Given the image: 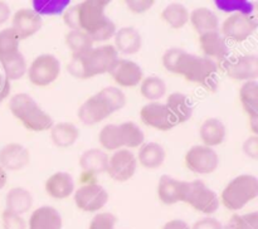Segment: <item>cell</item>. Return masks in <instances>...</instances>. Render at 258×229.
I'll return each instance as SVG.
<instances>
[{
  "instance_id": "e575fe53",
  "label": "cell",
  "mask_w": 258,
  "mask_h": 229,
  "mask_svg": "<svg viewBox=\"0 0 258 229\" xmlns=\"http://www.w3.org/2000/svg\"><path fill=\"white\" fill-rule=\"evenodd\" d=\"M239 101L248 116L258 115V82L248 81L243 82L239 88Z\"/></svg>"
},
{
  "instance_id": "b9f144b4",
  "label": "cell",
  "mask_w": 258,
  "mask_h": 229,
  "mask_svg": "<svg viewBox=\"0 0 258 229\" xmlns=\"http://www.w3.org/2000/svg\"><path fill=\"white\" fill-rule=\"evenodd\" d=\"M116 25L110 18L105 20L100 27L96 28L92 33H91V38H92L93 43H103V42H107V40L112 39L113 35L116 33Z\"/></svg>"
},
{
  "instance_id": "ee69618b",
  "label": "cell",
  "mask_w": 258,
  "mask_h": 229,
  "mask_svg": "<svg viewBox=\"0 0 258 229\" xmlns=\"http://www.w3.org/2000/svg\"><path fill=\"white\" fill-rule=\"evenodd\" d=\"M116 216L110 211H102L97 213L90 221L88 229H115L116 226Z\"/></svg>"
},
{
  "instance_id": "83f0119b",
  "label": "cell",
  "mask_w": 258,
  "mask_h": 229,
  "mask_svg": "<svg viewBox=\"0 0 258 229\" xmlns=\"http://www.w3.org/2000/svg\"><path fill=\"white\" fill-rule=\"evenodd\" d=\"M184 181L170 175H163L158 183V196L165 205H174L181 201Z\"/></svg>"
},
{
  "instance_id": "4316f807",
  "label": "cell",
  "mask_w": 258,
  "mask_h": 229,
  "mask_svg": "<svg viewBox=\"0 0 258 229\" xmlns=\"http://www.w3.org/2000/svg\"><path fill=\"white\" fill-rule=\"evenodd\" d=\"M50 140L57 147L68 148L75 145L80 138V130L72 122L53 123L49 128Z\"/></svg>"
},
{
  "instance_id": "9f6ffc18",
  "label": "cell",
  "mask_w": 258,
  "mask_h": 229,
  "mask_svg": "<svg viewBox=\"0 0 258 229\" xmlns=\"http://www.w3.org/2000/svg\"><path fill=\"white\" fill-rule=\"evenodd\" d=\"M7 181H8L7 171H5L4 169H3L2 166H0V190H2V189L4 188L5 184H7Z\"/></svg>"
},
{
  "instance_id": "ba28073f",
  "label": "cell",
  "mask_w": 258,
  "mask_h": 229,
  "mask_svg": "<svg viewBox=\"0 0 258 229\" xmlns=\"http://www.w3.org/2000/svg\"><path fill=\"white\" fill-rule=\"evenodd\" d=\"M184 164L194 174L207 175L218 169L219 156L214 148L204 145H194L185 152Z\"/></svg>"
},
{
  "instance_id": "f6af8a7d",
  "label": "cell",
  "mask_w": 258,
  "mask_h": 229,
  "mask_svg": "<svg viewBox=\"0 0 258 229\" xmlns=\"http://www.w3.org/2000/svg\"><path fill=\"white\" fill-rule=\"evenodd\" d=\"M183 53L184 50L180 48H170V49L165 50V53L163 54V59H161L164 68L168 72L176 74V68H178L179 60H180Z\"/></svg>"
},
{
  "instance_id": "5b68a950",
  "label": "cell",
  "mask_w": 258,
  "mask_h": 229,
  "mask_svg": "<svg viewBox=\"0 0 258 229\" xmlns=\"http://www.w3.org/2000/svg\"><path fill=\"white\" fill-rule=\"evenodd\" d=\"M28 78L37 87H47L58 80L60 74V62L55 55L39 54L28 65Z\"/></svg>"
},
{
  "instance_id": "f5cc1de1",
  "label": "cell",
  "mask_w": 258,
  "mask_h": 229,
  "mask_svg": "<svg viewBox=\"0 0 258 229\" xmlns=\"http://www.w3.org/2000/svg\"><path fill=\"white\" fill-rule=\"evenodd\" d=\"M9 93H10V82L4 77V75L0 74V103H2L8 96H9Z\"/></svg>"
},
{
  "instance_id": "60d3db41",
  "label": "cell",
  "mask_w": 258,
  "mask_h": 229,
  "mask_svg": "<svg viewBox=\"0 0 258 229\" xmlns=\"http://www.w3.org/2000/svg\"><path fill=\"white\" fill-rule=\"evenodd\" d=\"M223 229H258V213L233 214Z\"/></svg>"
},
{
  "instance_id": "9a60e30c",
  "label": "cell",
  "mask_w": 258,
  "mask_h": 229,
  "mask_svg": "<svg viewBox=\"0 0 258 229\" xmlns=\"http://www.w3.org/2000/svg\"><path fill=\"white\" fill-rule=\"evenodd\" d=\"M43 19L33 9L22 8L17 10L12 17V28L19 35L20 40L33 37L40 30Z\"/></svg>"
},
{
  "instance_id": "1f68e13d",
  "label": "cell",
  "mask_w": 258,
  "mask_h": 229,
  "mask_svg": "<svg viewBox=\"0 0 258 229\" xmlns=\"http://www.w3.org/2000/svg\"><path fill=\"white\" fill-rule=\"evenodd\" d=\"M168 87L163 78L155 74L144 77L140 82V93L145 100L150 102H159V100L166 96Z\"/></svg>"
},
{
  "instance_id": "d590c367",
  "label": "cell",
  "mask_w": 258,
  "mask_h": 229,
  "mask_svg": "<svg viewBox=\"0 0 258 229\" xmlns=\"http://www.w3.org/2000/svg\"><path fill=\"white\" fill-rule=\"evenodd\" d=\"M121 132V138H122L123 148H135L140 147L145 140L144 131L141 130L138 123L133 121H126L118 125Z\"/></svg>"
},
{
  "instance_id": "d6a6232c",
  "label": "cell",
  "mask_w": 258,
  "mask_h": 229,
  "mask_svg": "<svg viewBox=\"0 0 258 229\" xmlns=\"http://www.w3.org/2000/svg\"><path fill=\"white\" fill-rule=\"evenodd\" d=\"M66 45L70 48L72 54L75 55H83L93 48V40L88 33L83 32V30H70L66 33L64 37Z\"/></svg>"
},
{
  "instance_id": "f546056e",
  "label": "cell",
  "mask_w": 258,
  "mask_h": 229,
  "mask_svg": "<svg viewBox=\"0 0 258 229\" xmlns=\"http://www.w3.org/2000/svg\"><path fill=\"white\" fill-rule=\"evenodd\" d=\"M188 8L181 3H170L161 10V19L171 29H181L189 23Z\"/></svg>"
},
{
  "instance_id": "e0dca14e",
  "label": "cell",
  "mask_w": 258,
  "mask_h": 229,
  "mask_svg": "<svg viewBox=\"0 0 258 229\" xmlns=\"http://www.w3.org/2000/svg\"><path fill=\"white\" fill-rule=\"evenodd\" d=\"M199 45H201L204 57L208 58V59H218L223 62L224 59L228 58V44H227V40L224 39L223 35L219 33V30L199 35Z\"/></svg>"
},
{
  "instance_id": "7402d4cb",
  "label": "cell",
  "mask_w": 258,
  "mask_h": 229,
  "mask_svg": "<svg viewBox=\"0 0 258 229\" xmlns=\"http://www.w3.org/2000/svg\"><path fill=\"white\" fill-rule=\"evenodd\" d=\"M165 106L168 108L169 113L171 115V117H173L175 125L186 122L193 116V103H191L190 98L188 96L181 92L170 93Z\"/></svg>"
},
{
  "instance_id": "f907efd6",
  "label": "cell",
  "mask_w": 258,
  "mask_h": 229,
  "mask_svg": "<svg viewBox=\"0 0 258 229\" xmlns=\"http://www.w3.org/2000/svg\"><path fill=\"white\" fill-rule=\"evenodd\" d=\"M244 155L248 158L257 160L258 159V136L251 135L248 138H246L242 145Z\"/></svg>"
},
{
  "instance_id": "7c38bea8",
  "label": "cell",
  "mask_w": 258,
  "mask_h": 229,
  "mask_svg": "<svg viewBox=\"0 0 258 229\" xmlns=\"http://www.w3.org/2000/svg\"><path fill=\"white\" fill-rule=\"evenodd\" d=\"M108 7L107 0H86L77 5L78 23L80 29L83 32L91 33L100 27L106 19V8Z\"/></svg>"
},
{
  "instance_id": "44dd1931",
  "label": "cell",
  "mask_w": 258,
  "mask_h": 229,
  "mask_svg": "<svg viewBox=\"0 0 258 229\" xmlns=\"http://www.w3.org/2000/svg\"><path fill=\"white\" fill-rule=\"evenodd\" d=\"M63 220L59 211L49 205L35 209L28 220V229H62Z\"/></svg>"
},
{
  "instance_id": "8992f818",
  "label": "cell",
  "mask_w": 258,
  "mask_h": 229,
  "mask_svg": "<svg viewBox=\"0 0 258 229\" xmlns=\"http://www.w3.org/2000/svg\"><path fill=\"white\" fill-rule=\"evenodd\" d=\"M117 59L118 53L112 44L93 47L82 55L83 67H85L87 78L108 73Z\"/></svg>"
},
{
  "instance_id": "277c9868",
  "label": "cell",
  "mask_w": 258,
  "mask_h": 229,
  "mask_svg": "<svg viewBox=\"0 0 258 229\" xmlns=\"http://www.w3.org/2000/svg\"><path fill=\"white\" fill-rule=\"evenodd\" d=\"M181 201L206 215L214 214L221 205L218 194L202 180L184 181Z\"/></svg>"
},
{
  "instance_id": "11a10c76",
  "label": "cell",
  "mask_w": 258,
  "mask_h": 229,
  "mask_svg": "<svg viewBox=\"0 0 258 229\" xmlns=\"http://www.w3.org/2000/svg\"><path fill=\"white\" fill-rule=\"evenodd\" d=\"M248 126L252 135L258 136V115L248 116Z\"/></svg>"
},
{
  "instance_id": "ac0fdd59",
  "label": "cell",
  "mask_w": 258,
  "mask_h": 229,
  "mask_svg": "<svg viewBox=\"0 0 258 229\" xmlns=\"http://www.w3.org/2000/svg\"><path fill=\"white\" fill-rule=\"evenodd\" d=\"M44 188L50 198L63 200L73 195L76 190V184L70 173L57 171L45 180Z\"/></svg>"
},
{
  "instance_id": "f35d334b",
  "label": "cell",
  "mask_w": 258,
  "mask_h": 229,
  "mask_svg": "<svg viewBox=\"0 0 258 229\" xmlns=\"http://www.w3.org/2000/svg\"><path fill=\"white\" fill-rule=\"evenodd\" d=\"M20 38L12 27L0 30V58L19 52Z\"/></svg>"
},
{
  "instance_id": "d6986e66",
  "label": "cell",
  "mask_w": 258,
  "mask_h": 229,
  "mask_svg": "<svg viewBox=\"0 0 258 229\" xmlns=\"http://www.w3.org/2000/svg\"><path fill=\"white\" fill-rule=\"evenodd\" d=\"M113 47L117 53L125 55H133L140 52L143 47V37L141 33L134 27H122L116 30L113 35Z\"/></svg>"
},
{
  "instance_id": "cb8c5ba5",
  "label": "cell",
  "mask_w": 258,
  "mask_h": 229,
  "mask_svg": "<svg viewBox=\"0 0 258 229\" xmlns=\"http://www.w3.org/2000/svg\"><path fill=\"white\" fill-rule=\"evenodd\" d=\"M108 158L105 150L102 148H88L83 151L80 156V166L83 173L87 175H97L107 171Z\"/></svg>"
},
{
  "instance_id": "6da1fadb",
  "label": "cell",
  "mask_w": 258,
  "mask_h": 229,
  "mask_svg": "<svg viewBox=\"0 0 258 229\" xmlns=\"http://www.w3.org/2000/svg\"><path fill=\"white\" fill-rule=\"evenodd\" d=\"M176 74L181 75L189 82L202 86L209 92H216L219 87L218 68L214 60L186 53L185 50L179 60Z\"/></svg>"
},
{
  "instance_id": "52a82bcc",
  "label": "cell",
  "mask_w": 258,
  "mask_h": 229,
  "mask_svg": "<svg viewBox=\"0 0 258 229\" xmlns=\"http://www.w3.org/2000/svg\"><path fill=\"white\" fill-rule=\"evenodd\" d=\"M257 30V19L254 15L231 14L219 25V33L224 39L242 43L248 39Z\"/></svg>"
},
{
  "instance_id": "816d5d0a",
  "label": "cell",
  "mask_w": 258,
  "mask_h": 229,
  "mask_svg": "<svg viewBox=\"0 0 258 229\" xmlns=\"http://www.w3.org/2000/svg\"><path fill=\"white\" fill-rule=\"evenodd\" d=\"M161 229H190V225L181 219H171L166 221Z\"/></svg>"
},
{
  "instance_id": "d4e9b609",
  "label": "cell",
  "mask_w": 258,
  "mask_h": 229,
  "mask_svg": "<svg viewBox=\"0 0 258 229\" xmlns=\"http://www.w3.org/2000/svg\"><path fill=\"white\" fill-rule=\"evenodd\" d=\"M189 23L199 35L219 30L218 17L216 13L206 7H199L191 10L189 14Z\"/></svg>"
},
{
  "instance_id": "ab89813d",
  "label": "cell",
  "mask_w": 258,
  "mask_h": 229,
  "mask_svg": "<svg viewBox=\"0 0 258 229\" xmlns=\"http://www.w3.org/2000/svg\"><path fill=\"white\" fill-rule=\"evenodd\" d=\"M214 4L219 10L229 14L252 15L254 8L253 3L248 0H216Z\"/></svg>"
},
{
  "instance_id": "74e56055",
  "label": "cell",
  "mask_w": 258,
  "mask_h": 229,
  "mask_svg": "<svg viewBox=\"0 0 258 229\" xmlns=\"http://www.w3.org/2000/svg\"><path fill=\"white\" fill-rule=\"evenodd\" d=\"M70 4L71 3L68 0H34L32 3V9L40 17L43 15L53 17V15L63 14V12L70 7Z\"/></svg>"
},
{
  "instance_id": "7bdbcfd3",
  "label": "cell",
  "mask_w": 258,
  "mask_h": 229,
  "mask_svg": "<svg viewBox=\"0 0 258 229\" xmlns=\"http://www.w3.org/2000/svg\"><path fill=\"white\" fill-rule=\"evenodd\" d=\"M3 229H28V221L24 216L4 209L2 213Z\"/></svg>"
},
{
  "instance_id": "484cf974",
  "label": "cell",
  "mask_w": 258,
  "mask_h": 229,
  "mask_svg": "<svg viewBox=\"0 0 258 229\" xmlns=\"http://www.w3.org/2000/svg\"><path fill=\"white\" fill-rule=\"evenodd\" d=\"M166 159V151L163 145L158 142H144L140 146L138 152V164H140L143 168L149 169V170H154V169H159Z\"/></svg>"
},
{
  "instance_id": "bcb514c9",
  "label": "cell",
  "mask_w": 258,
  "mask_h": 229,
  "mask_svg": "<svg viewBox=\"0 0 258 229\" xmlns=\"http://www.w3.org/2000/svg\"><path fill=\"white\" fill-rule=\"evenodd\" d=\"M67 70L73 78H77V80H87V74H86L85 67H83L82 55L72 54V58L68 62Z\"/></svg>"
},
{
  "instance_id": "4dcf8cb0",
  "label": "cell",
  "mask_w": 258,
  "mask_h": 229,
  "mask_svg": "<svg viewBox=\"0 0 258 229\" xmlns=\"http://www.w3.org/2000/svg\"><path fill=\"white\" fill-rule=\"evenodd\" d=\"M0 64L4 70V77L8 81H17L24 77L27 74L28 65L24 55L22 52H17L14 54L7 55L4 58H0Z\"/></svg>"
},
{
  "instance_id": "ffe728a7",
  "label": "cell",
  "mask_w": 258,
  "mask_h": 229,
  "mask_svg": "<svg viewBox=\"0 0 258 229\" xmlns=\"http://www.w3.org/2000/svg\"><path fill=\"white\" fill-rule=\"evenodd\" d=\"M108 116H110V112L97 95L88 97L78 108V118L83 125H97L106 120Z\"/></svg>"
},
{
  "instance_id": "8fae6325",
  "label": "cell",
  "mask_w": 258,
  "mask_h": 229,
  "mask_svg": "<svg viewBox=\"0 0 258 229\" xmlns=\"http://www.w3.org/2000/svg\"><path fill=\"white\" fill-rule=\"evenodd\" d=\"M136 169H138L136 156L127 148H120L117 151H113L112 155L108 158L106 173L112 180L125 183L135 175Z\"/></svg>"
},
{
  "instance_id": "7dc6e473",
  "label": "cell",
  "mask_w": 258,
  "mask_h": 229,
  "mask_svg": "<svg viewBox=\"0 0 258 229\" xmlns=\"http://www.w3.org/2000/svg\"><path fill=\"white\" fill-rule=\"evenodd\" d=\"M125 4L134 14H144L155 5V0H126Z\"/></svg>"
},
{
  "instance_id": "db71d44e",
  "label": "cell",
  "mask_w": 258,
  "mask_h": 229,
  "mask_svg": "<svg viewBox=\"0 0 258 229\" xmlns=\"http://www.w3.org/2000/svg\"><path fill=\"white\" fill-rule=\"evenodd\" d=\"M10 15H12V12H10L9 5L5 2H0V25L9 20Z\"/></svg>"
},
{
  "instance_id": "7a4b0ae2",
  "label": "cell",
  "mask_w": 258,
  "mask_h": 229,
  "mask_svg": "<svg viewBox=\"0 0 258 229\" xmlns=\"http://www.w3.org/2000/svg\"><path fill=\"white\" fill-rule=\"evenodd\" d=\"M9 110L27 130L33 132L49 131L54 121L28 93H17L9 100Z\"/></svg>"
},
{
  "instance_id": "30bf717a",
  "label": "cell",
  "mask_w": 258,
  "mask_h": 229,
  "mask_svg": "<svg viewBox=\"0 0 258 229\" xmlns=\"http://www.w3.org/2000/svg\"><path fill=\"white\" fill-rule=\"evenodd\" d=\"M222 69L234 81H257L258 58L256 54H244L241 57L227 58L222 62Z\"/></svg>"
},
{
  "instance_id": "f1b7e54d",
  "label": "cell",
  "mask_w": 258,
  "mask_h": 229,
  "mask_svg": "<svg viewBox=\"0 0 258 229\" xmlns=\"http://www.w3.org/2000/svg\"><path fill=\"white\" fill-rule=\"evenodd\" d=\"M33 206V195L28 189L14 186L5 196V209L19 215L28 213Z\"/></svg>"
},
{
  "instance_id": "603a6c76",
  "label": "cell",
  "mask_w": 258,
  "mask_h": 229,
  "mask_svg": "<svg viewBox=\"0 0 258 229\" xmlns=\"http://www.w3.org/2000/svg\"><path fill=\"white\" fill-rule=\"evenodd\" d=\"M199 136L203 142L202 145L213 148L214 146L221 145L226 140V125L217 117L206 118L199 128Z\"/></svg>"
},
{
  "instance_id": "681fc988",
  "label": "cell",
  "mask_w": 258,
  "mask_h": 229,
  "mask_svg": "<svg viewBox=\"0 0 258 229\" xmlns=\"http://www.w3.org/2000/svg\"><path fill=\"white\" fill-rule=\"evenodd\" d=\"M190 229H223V224L213 216H204L190 225Z\"/></svg>"
},
{
  "instance_id": "8d00e7d4",
  "label": "cell",
  "mask_w": 258,
  "mask_h": 229,
  "mask_svg": "<svg viewBox=\"0 0 258 229\" xmlns=\"http://www.w3.org/2000/svg\"><path fill=\"white\" fill-rule=\"evenodd\" d=\"M98 142L102 146V150L105 151H117L123 148L122 138L118 125L115 123H108L101 128L98 133Z\"/></svg>"
},
{
  "instance_id": "c3c4849f",
  "label": "cell",
  "mask_w": 258,
  "mask_h": 229,
  "mask_svg": "<svg viewBox=\"0 0 258 229\" xmlns=\"http://www.w3.org/2000/svg\"><path fill=\"white\" fill-rule=\"evenodd\" d=\"M63 22L70 28V30L80 29V23H78V9L77 5H70L62 14Z\"/></svg>"
},
{
  "instance_id": "4fadbf2b",
  "label": "cell",
  "mask_w": 258,
  "mask_h": 229,
  "mask_svg": "<svg viewBox=\"0 0 258 229\" xmlns=\"http://www.w3.org/2000/svg\"><path fill=\"white\" fill-rule=\"evenodd\" d=\"M108 73L116 85L126 88H133L140 85L144 78V72L140 65L134 60L125 58H118Z\"/></svg>"
},
{
  "instance_id": "836d02e7",
  "label": "cell",
  "mask_w": 258,
  "mask_h": 229,
  "mask_svg": "<svg viewBox=\"0 0 258 229\" xmlns=\"http://www.w3.org/2000/svg\"><path fill=\"white\" fill-rule=\"evenodd\" d=\"M96 95L100 97V100L102 101L103 105L106 106L107 111L110 112V115L117 112L121 108L125 107L126 105V96L122 92V90L115 86H108V87L102 88L100 92H97Z\"/></svg>"
},
{
  "instance_id": "5bb4252c",
  "label": "cell",
  "mask_w": 258,
  "mask_h": 229,
  "mask_svg": "<svg viewBox=\"0 0 258 229\" xmlns=\"http://www.w3.org/2000/svg\"><path fill=\"white\" fill-rule=\"evenodd\" d=\"M140 118L146 126L159 131H169L176 126L166 106L160 102H149L143 106Z\"/></svg>"
},
{
  "instance_id": "3957f363",
  "label": "cell",
  "mask_w": 258,
  "mask_h": 229,
  "mask_svg": "<svg viewBox=\"0 0 258 229\" xmlns=\"http://www.w3.org/2000/svg\"><path fill=\"white\" fill-rule=\"evenodd\" d=\"M258 196V180L256 176L242 174L232 179L222 190L219 201L226 209L238 211Z\"/></svg>"
},
{
  "instance_id": "9c48e42d",
  "label": "cell",
  "mask_w": 258,
  "mask_h": 229,
  "mask_svg": "<svg viewBox=\"0 0 258 229\" xmlns=\"http://www.w3.org/2000/svg\"><path fill=\"white\" fill-rule=\"evenodd\" d=\"M75 204L86 213H97L108 201V193L100 184H85L73 193Z\"/></svg>"
},
{
  "instance_id": "2e32d148",
  "label": "cell",
  "mask_w": 258,
  "mask_h": 229,
  "mask_svg": "<svg viewBox=\"0 0 258 229\" xmlns=\"http://www.w3.org/2000/svg\"><path fill=\"white\" fill-rule=\"evenodd\" d=\"M30 163V152L25 146L18 142H9L0 150V166L5 171H18Z\"/></svg>"
}]
</instances>
